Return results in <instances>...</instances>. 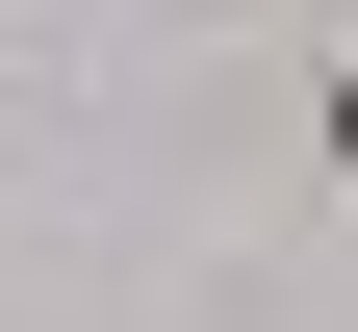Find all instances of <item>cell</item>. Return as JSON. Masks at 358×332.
Segmentation results:
<instances>
[{"instance_id": "1", "label": "cell", "mask_w": 358, "mask_h": 332, "mask_svg": "<svg viewBox=\"0 0 358 332\" xmlns=\"http://www.w3.org/2000/svg\"><path fill=\"white\" fill-rule=\"evenodd\" d=\"M282 154H307V205H358V52H307V103H282Z\"/></svg>"}]
</instances>
